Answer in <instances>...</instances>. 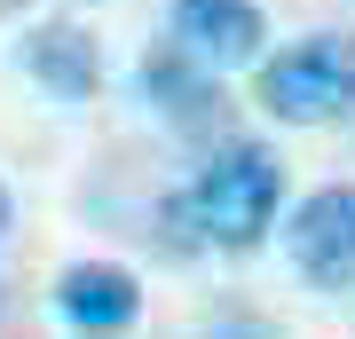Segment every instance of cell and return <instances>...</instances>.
Instances as JSON below:
<instances>
[{
	"label": "cell",
	"mask_w": 355,
	"mask_h": 339,
	"mask_svg": "<svg viewBox=\"0 0 355 339\" xmlns=\"http://www.w3.org/2000/svg\"><path fill=\"white\" fill-rule=\"evenodd\" d=\"M205 339H277V324L253 315V308H221L214 324H205Z\"/></svg>",
	"instance_id": "9"
},
{
	"label": "cell",
	"mask_w": 355,
	"mask_h": 339,
	"mask_svg": "<svg viewBox=\"0 0 355 339\" xmlns=\"http://www.w3.org/2000/svg\"><path fill=\"white\" fill-rule=\"evenodd\" d=\"M284 252L316 292H355V182H324L284 214Z\"/></svg>",
	"instance_id": "3"
},
{
	"label": "cell",
	"mask_w": 355,
	"mask_h": 339,
	"mask_svg": "<svg viewBox=\"0 0 355 339\" xmlns=\"http://www.w3.org/2000/svg\"><path fill=\"white\" fill-rule=\"evenodd\" d=\"M166 40H182L198 63L214 71H245V63L268 55V16L261 0H166Z\"/></svg>",
	"instance_id": "5"
},
{
	"label": "cell",
	"mask_w": 355,
	"mask_h": 339,
	"mask_svg": "<svg viewBox=\"0 0 355 339\" xmlns=\"http://www.w3.org/2000/svg\"><path fill=\"white\" fill-rule=\"evenodd\" d=\"M55 315L71 331H87V339H119V331L142 324V284L119 261H71L55 277Z\"/></svg>",
	"instance_id": "7"
},
{
	"label": "cell",
	"mask_w": 355,
	"mask_h": 339,
	"mask_svg": "<svg viewBox=\"0 0 355 339\" xmlns=\"http://www.w3.org/2000/svg\"><path fill=\"white\" fill-rule=\"evenodd\" d=\"M16 63H24V79L48 103H95L103 95V40L87 24H32L24 40H16Z\"/></svg>",
	"instance_id": "6"
},
{
	"label": "cell",
	"mask_w": 355,
	"mask_h": 339,
	"mask_svg": "<svg viewBox=\"0 0 355 339\" xmlns=\"http://www.w3.org/2000/svg\"><path fill=\"white\" fill-rule=\"evenodd\" d=\"M8 229H16V189L0 182V237H8Z\"/></svg>",
	"instance_id": "10"
},
{
	"label": "cell",
	"mask_w": 355,
	"mask_h": 339,
	"mask_svg": "<svg viewBox=\"0 0 355 339\" xmlns=\"http://www.w3.org/2000/svg\"><path fill=\"white\" fill-rule=\"evenodd\" d=\"M182 189H190V214L205 229V252H261L284 221V158L253 134H221L214 158Z\"/></svg>",
	"instance_id": "1"
},
{
	"label": "cell",
	"mask_w": 355,
	"mask_h": 339,
	"mask_svg": "<svg viewBox=\"0 0 355 339\" xmlns=\"http://www.w3.org/2000/svg\"><path fill=\"white\" fill-rule=\"evenodd\" d=\"M0 308H8V268H0Z\"/></svg>",
	"instance_id": "11"
},
{
	"label": "cell",
	"mask_w": 355,
	"mask_h": 339,
	"mask_svg": "<svg viewBox=\"0 0 355 339\" xmlns=\"http://www.w3.org/2000/svg\"><path fill=\"white\" fill-rule=\"evenodd\" d=\"M261 111L277 126H340L355 119V32H308L261 55Z\"/></svg>",
	"instance_id": "2"
},
{
	"label": "cell",
	"mask_w": 355,
	"mask_h": 339,
	"mask_svg": "<svg viewBox=\"0 0 355 339\" xmlns=\"http://www.w3.org/2000/svg\"><path fill=\"white\" fill-rule=\"evenodd\" d=\"M158 245L174 252V261H198V252H205V229L190 214V189H166V198H158Z\"/></svg>",
	"instance_id": "8"
},
{
	"label": "cell",
	"mask_w": 355,
	"mask_h": 339,
	"mask_svg": "<svg viewBox=\"0 0 355 339\" xmlns=\"http://www.w3.org/2000/svg\"><path fill=\"white\" fill-rule=\"evenodd\" d=\"M142 103L158 111V126H174V134H214L221 142V126H229V87H221V71L214 63H198L182 40H158L150 55H142Z\"/></svg>",
	"instance_id": "4"
}]
</instances>
